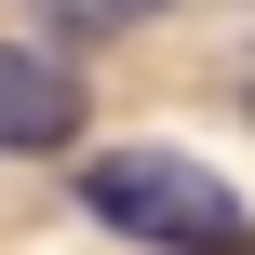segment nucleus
Wrapping results in <instances>:
<instances>
[{
	"label": "nucleus",
	"instance_id": "3",
	"mask_svg": "<svg viewBox=\"0 0 255 255\" xmlns=\"http://www.w3.org/2000/svg\"><path fill=\"white\" fill-rule=\"evenodd\" d=\"M40 13H54V27H94V40H121V27H148L161 0H40Z\"/></svg>",
	"mask_w": 255,
	"mask_h": 255
},
{
	"label": "nucleus",
	"instance_id": "2",
	"mask_svg": "<svg viewBox=\"0 0 255 255\" xmlns=\"http://www.w3.org/2000/svg\"><path fill=\"white\" fill-rule=\"evenodd\" d=\"M67 148H81V67L0 40V161H67Z\"/></svg>",
	"mask_w": 255,
	"mask_h": 255
},
{
	"label": "nucleus",
	"instance_id": "1",
	"mask_svg": "<svg viewBox=\"0 0 255 255\" xmlns=\"http://www.w3.org/2000/svg\"><path fill=\"white\" fill-rule=\"evenodd\" d=\"M67 188H81V215H94L108 242H148V255H255V202L229 188V175L175 161V148H94V161H67Z\"/></svg>",
	"mask_w": 255,
	"mask_h": 255
}]
</instances>
